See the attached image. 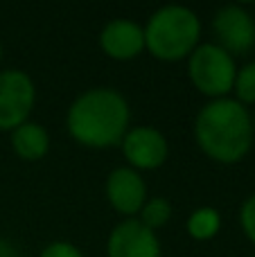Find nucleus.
I'll use <instances>...</instances> for the list:
<instances>
[{
    "label": "nucleus",
    "mask_w": 255,
    "mask_h": 257,
    "mask_svg": "<svg viewBox=\"0 0 255 257\" xmlns=\"http://www.w3.org/2000/svg\"><path fill=\"white\" fill-rule=\"evenodd\" d=\"M233 93L242 106L246 104H255V61L246 63L237 70L235 75V84H233Z\"/></svg>",
    "instance_id": "nucleus-14"
},
{
    "label": "nucleus",
    "mask_w": 255,
    "mask_h": 257,
    "mask_svg": "<svg viewBox=\"0 0 255 257\" xmlns=\"http://www.w3.org/2000/svg\"><path fill=\"white\" fill-rule=\"evenodd\" d=\"M122 156L136 172H154L163 167L170 156V142L156 126H134L120 142Z\"/></svg>",
    "instance_id": "nucleus-6"
},
{
    "label": "nucleus",
    "mask_w": 255,
    "mask_h": 257,
    "mask_svg": "<svg viewBox=\"0 0 255 257\" xmlns=\"http://www.w3.org/2000/svg\"><path fill=\"white\" fill-rule=\"evenodd\" d=\"M0 61H3V43H0Z\"/></svg>",
    "instance_id": "nucleus-18"
},
{
    "label": "nucleus",
    "mask_w": 255,
    "mask_h": 257,
    "mask_svg": "<svg viewBox=\"0 0 255 257\" xmlns=\"http://www.w3.org/2000/svg\"><path fill=\"white\" fill-rule=\"evenodd\" d=\"M212 32H215L219 48L230 57L246 54L255 45V21L239 5H226L212 16Z\"/></svg>",
    "instance_id": "nucleus-7"
},
{
    "label": "nucleus",
    "mask_w": 255,
    "mask_h": 257,
    "mask_svg": "<svg viewBox=\"0 0 255 257\" xmlns=\"http://www.w3.org/2000/svg\"><path fill=\"white\" fill-rule=\"evenodd\" d=\"M221 228V214L219 210L203 205V208L192 210L188 217V235L197 241H210Z\"/></svg>",
    "instance_id": "nucleus-12"
},
{
    "label": "nucleus",
    "mask_w": 255,
    "mask_h": 257,
    "mask_svg": "<svg viewBox=\"0 0 255 257\" xmlns=\"http://www.w3.org/2000/svg\"><path fill=\"white\" fill-rule=\"evenodd\" d=\"M106 201L117 214H124L126 219H134L143 210L147 201V185H145L140 172L131 169L129 165L113 169L106 176Z\"/></svg>",
    "instance_id": "nucleus-9"
},
{
    "label": "nucleus",
    "mask_w": 255,
    "mask_h": 257,
    "mask_svg": "<svg viewBox=\"0 0 255 257\" xmlns=\"http://www.w3.org/2000/svg\"><path fill=\"white\" fill-rule=\"evenodd\" d=\"M253 117V133H255V115H251Z\"/></svg>",
    "instance_id": "nucleus-19"
},
{
    "label": "nucleus",
    "mask_w": 255,
    "mask_h": 257,
    "mask_svg": "<svg viewBox=\"0 0 255 257\" xmlns=\"http://www.w3.org/2000/svg\"><path fill=\"white\" fill-rule=\"evenodd\" d=\"M239 223L246 235V239L255 244V194H251L239 208Z\"/></svg>",
    "instance_id": "nucleus-15"
},
{
    "label": "nucleus",
    "mask_w": 255,
    "mask_h": 257,
    "mask_svg": "<svg viewBox=\"0 0 255 257\" xmlns=\"http://www.w3.org/2000/svg\"><path fill=\"white\" fill-rule=\"evenodd\" d=\"M36 102V86L25 70L7 68L0 72V131L18 128L30 120Z\"/></svg>",
    "instance_id": "nucleus-5"
},
{
    "label": "nucleus",
    "mask_w": 255,
    "mask_h": 257,
    "mask_svg": "<svg viewBox=\"0 0 255 257\" xmlns=\"http://www.w3.org/2000/svg\"><path fill=\"white\" fill-rule=\"evenodd\" d=\"M39 257H84V253L70 241H52L41 250Z\"/></svg>",
    "instance_id": "nucleus-16"
},
{
    "label": "nucleus",
    "mask_w": 255,
    "mask_h": 257,
    "mask_svg": "<svg viewBox=\"0 0 255 257\" xmlns=\"http://www.w3.org/2000/svg\"><path fill=\"white\" fill-rule=\"evenodd\" d=\"M138 219L140 223H145V226L149 228V230L156 232L158 228L167 226L172 219V203L167 199H163V196H154V199H147L143 205V210L138 212Z\"/></svg>",
    "instance_id": "nucleus-13"
},
{
    "label": "nucleus",
    "mask_w": 255,
    "mask_h": 257,
    "mask_svg": "<svg viewBox=\"0 0 255 257\" xmlns=\"http://www.w3.org/2000/svg\"><path fill=\"white\" fill-rule=\"evenodd\" d=\"M131 108L126 97L115 88L97 86L75 97L68 106V136L88 149H108L122 142L129 131Z\"/></svg>",
    "instance_id": "nucleus-1"
},
{
    "label": "nucleus",
    "mask_w": 255,
    "mask_h": 257,
    "mask_svg": "<svg viewBox=\"0 0 255 257\" xmlns=\"http://www.w3.org/2000/svg\"><path fill=\"white\" fill-rule=\"evenodd\" d=\"M106 257H163L161 239L138 219H124L106 239Z\"/></svg>",
    "instance_id": "nucleus-8"
},
{
    "label": "nucleus",
    "mask_w": 255,
    "mask_h": 257,
    "mask_svg": "<svg viewBox=\"0 0 255 257\" xmlns=\"http://www.w3.org/2000/svg\"><path fill=\"white\" fill-rule=\"evenodd\" d=\"M145 50L154 59L176 63L188 59L201 39V21L190 7L165 5L147 18Z\"/></svg>",
    "instance_id": "nucleus-3"
},
{
    "label": "nucleus",
    "mask_w": 255,
    "mask_h": 257,
    "mask_svg": "<svg viewBox=\"0 0 255 257\" xmlns=\"http://www.w3.org/2000/svg\"><path fill=\"white\" fill-rule=\"evenodd\" d=\"M253 117L233 97L210 99L194 117V140L210 160L235 165L251 151Z\"/></svg>",
    "instance_id": "nucleus-2"
},
{
    "label": "nucleus",
    "mask_w": 255,
    "mask_h": 257,
    "mask_svg": "<svg viewBox=\"0 0 255 257\" xmlns=\"http://www.w3.org/2000/svg\"><path fill=\"white\" fill-rule=\"evenodd\" d=\"M188 75L201 95L221 99L233 93L237 66L235 59L217 43H199L188 57Z\"/></svg>",
    "instance_id": "nucleus-4"
},
{
    "label": "nucleus",
    "mask_w": 255,
    "mask_h": 257,
    "mask_svg": "<svg viewBox=\"0 0 255 257\" xmlns=\"http://www.w3.org/2000/svg\"><path fill=\"white\" fill-rule=\"evenodd\" d=\"M99 48L113 61H131L145 52V30L129 18H113L99 32Z\"/></svg>",
    "instance_id": "nucleus-10"
},
{
    "label": "nucleus",
    "mask_w": 255,
    "mask_h": 257,
    "mask_svg": "<svg viewBox=\"0 0 255 257\" xmlns=\"http://www.w3.org/2000/svg\"><path fill=\"white\" fill-rule=\"evenodd\" d=\"M9 142H12L14 154L21 160H27V163H34V160H41L50 149V136L45 131L43 124L39 122H30L21 124L18 128H14L9 133Z\"/></svg>",
    "instance_id": "nucleus-11"
},
{
    "label": "nucleus",
    "mask_w": 255,
    "mask_h": 257,
    "mask_svg": "<svg viewBox=\"0 0 255 257\" xmlns=\"http://www.w3.org/2000/svg\"><path fill=\"white\" fill-rule=\"evenodd\" d=\"M0 257H21V250H18L12 241L0 237Z\"/></svg>",
    "instance_id": "nucleus-17"
}]
</instances>
